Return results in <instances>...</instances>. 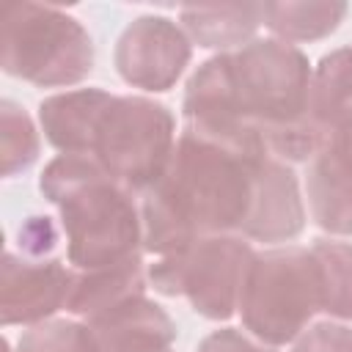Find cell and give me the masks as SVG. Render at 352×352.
<instances>
[{
    "label": "cell",
    "mask_w": 352,
    "mask_h": 352,
    "mask_svg": "<svg viewBox=\"0 0 352 352\" xmlns=\"http://www.w3.org/2000/svg\"><path fill=\"white\" fill-rule=\"evenodd\" d=\"M314 69L308 55L280 38H253L204 60L187 80L184 129L209 140L267 151L283 162H311L324 146L308 113Z\"/></svg>",
    "instance_id": "1"
},
{
    "label": "cell",
    "mask_w": 352,
    "mask_h": 352,
    "mask_svg": "<svg viewBox=\"0 0 352 352\" xmlns=\"http://www.w3.org/2000/svg\"><path fill=\"white\" fill-rule=\"evenodd\" d=\"M267 157L182 129L165 173L140 198L143 250L165 256L204 236H245Z\"/></svg>",
    "instance_id": "2"
},
{
    "label": "cell",
    "mask_w": 352,
    "mask_h": 352,
    "mask_svg": "<svg viewBox=\"0 0 352 352\" xmlns=\"http://www.w3.org/2000/svg\"><path fill=\"white\" fill-rule=\"evenodd\" d=\"M38 190L58 206L72 270L88 272L143 256L138 195L113 182L91 157L58 154L44 165Z\"/></svg>",
    "instance_id": "3"
},
{
    "label": "cell",
    "mask_w": 352,
    "mask_h": 352,
    "mask_svg": "<svg viewBox=\"0 0 352 352\" xmlns=\"http://www.w3.org/2000/svg\"><path fill=\"white\" fill-rule=\"evenodd\" d=\"M242 327L267 346L294 344L322 314L319 272L311 248L286 245L256 253L239 294Z\"/></svg>",
    "instance_id": "4"
},
{
    "label": "cell",
    "mask_w": 352,
    "mask_h": 352,
    "mask_svg": "<svg viewBox=\"0 0 352 352\" xmlns=\"http://www.w3.org/2000/svg\"><path fill=\"white\" fill-rule=\"evenodd\" d=\"M3 72L36 88H69L94 72V41L55 6L11 3L3 14Z\"/></svg>",
    "instance_id": "5"
},
{
    "label": "cell",
    "mask_w": 352,
    "mask_h": 352,
    "mask_svg": "<svg viewBox=\"0 0 352 352\" xmlns=\"http://www.w3.org/2000/svg\"><path fill=\"white\" fill-rule=\"evenodd\" d=\"M173 113L148 96H110L88 143L99 168L132 195L143 198L165 173L176 148Z\"/></svg>",
    "instance_id": "6"
},
{
    "label": "cell",
    "mask_w": 352,
    "mask_h": 352,
    "mask_svg": "<svg viewBox=\"0 0 352 352\" xmlns=\"http://www.w3.org/2000/svg\"><path fill=\"white\" fill-rule=\"evenodd\" d=\"M253 258L256 250L245 236H204L160 256L146 275L162 297H184L198 316L226 322L239 308L242 283Z\"/></svg>",
    "instance_id": "7"
},
{
    "label": "cell",
    "mask_w": 352,
    "mask_h": 352,
    "mask_svg": "<svg viewBox=\"0 0 352 352\" xmlns=\"http://www.w3.org/2000/svg\"><path fill=\"white\" fill-rule=\"evenodd\" d=\"M192 58V41L182 25L160 14L132 19L113 52L118 77L140 91L165 94L176 85Z\"/></svg>",
    "instance_id": "8"
},
{
    "label": "cell",
    "mask_w": 352,
    "mask_h": 352,
    "mask_svg": "<svg viewBox=\"0 0 352 352\" xmlns=\"http://www.w3.org/2000/svg\"><path fill=\"white\" fill-rule=\"evenodd\" d=\"M74 270L60 258H28L6 250L0 264V316L3 327L41 324L66 308Z\"/></svg>",
    "instance_id": "9"
},
{
    "label": "cell",
    "mask_w": 352,
    "mask_h": 352,
    "mask_svg": "<svg viewBox=\"0 0 352 352\" xmlns=\"http://www.w3.org/2000/svg\"><path fill=\"white\" fill-rule=\"evenodd\" d=\"M305 228V204L300 195V182L289 162L267 157L258 170V195L245 228L248 242L280 245L300 236Z\"/></svg>",
    "instance_id": "10"
},
{
    "label": "cell",
    "mask_w": 352,
    "mask_h": 352,
    "mask_svg": "<svg viewBox=\"0 0 352 352\" xmlns=\"http://www.w3.org/2000/svg\"><path fill=\"white\" fill-rule=\"evenodd\" d=\"M85 324L94 330L99 352H165L176 338L173 319L146 294L129 297Z\"/></svg>",
    "instance_id": "11"
},
{
    "label": "cell",
    "mask_w": 352,
    "mask_h": 352,
    "mask_svg": "<svg viewBox=\"0 0 352 352\" xmlns=\"http://www.w3.org/2000/svg\"><path fill=\"white\" fill-rule=\"evenodd\" d=\"M110 96L113 94L102 88H77L47 96L38 104V124L50 146H55L60 154L85 157L96 121L107 107Z\"/></svg>",
    "instance_id": "12"
},
{
    "label": "cell",
    "mask_w": 352,
    "mask_h": 352,
    "mask_svg": "<svg viewBox=\"0 0 352 352\" xmlns=\"http://www.w3.org/2000/svg\"><path fill=\"white\" fill-rule=\"evenodd\" d=\"M182 28L198 47L234 52L253 41L264 25V3H220V6H184L179 11Z\"/></svg>",
    "instance_id": "13"
},
{
    "label": "cell",
    "mask_w": 352,
    "mask_h": 352,
    "mask_svg": "<svg viewBox=\"0 0 352 352\" xmlns=\"http://www.w3.org/2000/svg\"><path fill=\"white\" fill-rule=\"evenodd\" d=\"M308 212L314 223L333 236H352V173L324 146L305 173Z\"/></svg>",
    "instance_id": "14"
},
{
    "label": "cell",
    "mask_w": 352,
    "mask_h": 352,
    "mask_svg": "<svg viewBox=\"0 0 352 352\" xmlns=\"http://www.w3.org/2000/svg\"><path fill=\"white\" fill-rule=\"evenodd\" d=\"M146 280L148 275L143 267V256L121 261V264H110L102 270H88V272L74 270V283H72L66 311L88 322L129 297L146 294Z\"/></svg>",
    "instance_id": "15"
},
{
    "label": "cell",
    "mask_w": 352,
    "mask_h": 352,
    "mask_svg": "<svg viewBox=\"0 0 352 352\" xmlns=\"http://www.w3.org/2000/svg\"><path fill=\"white\" fill-rule=\"evenodd\" d=\"M308 113L324 140L352 116V47H338L319 58L311 77Z\"/></svg>",
    "instance_id": "16"
},
{
    "label": "cell",
    "mask_w": 352,
    "mask_h": 352,
    "mask_svg": "<svg viewBox=\"0 0 352 352\" xmlns=\"http://www.w3.org/2000/svg\"><path fill=\"white\" fill-rule=\"evenodd\" d=\"M346 3H264V28L280 41H316L338 30Z\"/></svg>",
    "instance_id": "17"
},
{
    "label": "cell",
    "mask_w": 352,
    "mask_h": 352,
    "mask_svg": "<svg viewBox=\"0 0 352 352\" xmlns=\"http://www.w3.org/2000/svg\"><path fill=\"white\" fill-rule=\"evenodd\" d=\"M311 253L319 272L322 314L352 322V245L341 239H316Z\"/></svg>",
    "instance_id": "18"
},
{
    "label": "cell",
    "mask_w": 352,
    "mask_h": 352,
    "mask_svg": "<svg viewBox=\"0 0 352 352\" xmlns=\"http://www.w3.org/2000/svg\"><path fill=\"white\" fill-rule=\"evenodd\" d=\"M0 154L6 179L25 173L38 160V129L30 113L11 99L0 102Z\"/></svg>",
    "instance_id": "19"
},
{
    "label": "cell",
    "mask_w": 352,
    "mask_h": 352,
    "mask_svg": "<svg viewBox=\"0 0 352 352\" xmlns=\"http://www.w3.org/2000/svg\"><path fill=\"white\" fill-rule=\"evenodd\" d=\"M16 352H99V344L82 319H47L22 333Z\"/></svg>",
    "instance_id": "20"
},
{
    "label": "cell",
    "mask_w": 352,
    "mask_h": 352,
    "mask_svg": "<svg viewBox=\"0 0 352 352\" xmlns=\"http://www.w3.org/2000/svg\"><path fill=\"white\" fill-rule=\"evenodd\" d=\"M58 226L52 223V217H25L19 231H16V242H19V253L28 258H52L55 248H58Z\"/></svg>",
    "instance_id": "21"
},
{
    "label": "cell",
    "mask_w": 352,
    "mask_h": 352,
    "mask_svg": "<svg viewBox=\"0 0 352 352\" xmlns=\"http://www.w3.org/2000/svg\"><path fill=\"white\" fill-rule=\"evenodd\" d=\"M292 352H352V327L333 319L316 322L294 341Z\"/></svg>",
    "instance_id": "22"
},
{
    "label": "cell",
    "mask_w": 352,
    "mask_h": 352,
    "mask_svg": "<svg viewBox=\"0 0 352 352\" xmlns=\"http://www.w3.org/2000/svg\"><path fill=\"white\" fill-rule=\"evenodd\" d=\"M195 352H278V349L261 344L258 338H253L250 333H242L239 327H220V330H212L195 346Z\"/></svg>",
    "instance_id": "23"
},
{
    "label": "cell",
    "mask_w": 352,
    "mask_h": 352,
    "mask_svg": "<svg viewBox=\"0 0 352 352\" xmlns=\"http://www.w3.org/2000/svg\"><path fill=\"white\" fill-rule=\"evenodd\" d=\"M327 148L341 160V165L352 173V116L330 135V140H327Z\"/></svg>",
    "instance_id": "24"
},
{
    "label": "cell",
    "mask_w": 352,
    "mask_h": 352,
    "mask_svg": "<svg viewBox=\"0 0 352 352\" xmlns=\"http://www.w3.org/2000/svg\"><path fill=\"white\" fill-rule=\"evenodd\" d=\"M165 352H170V349H165Z\"/></svg>",
    "instance_id": "25"
}]
</instances>
